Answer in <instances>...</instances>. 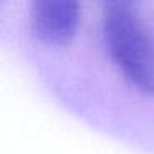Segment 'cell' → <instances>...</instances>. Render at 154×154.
I'll use <instances>...</instances> for the list:
<instances>
[{
	"mask_svg": "<svg viewBox=\"0 0 154 154\" xmlns=\"http://www.w3.org/2000/svg\"><path fill=\"white\" fill-rule=\"evenodd\" d=\"M81 0H30V25L40 42L65 47L75 38Z\"/></svg>",
	"mask_w": 154,
	"mask_h": 154,
	"instance_id": "cell-2",
	"label": "cell"
},
{
	"mask_svg": "<svg viewBox=\"0 0 154 154\" xmlns=\"http://www.w3.org/2000/svg\"><path fill=\"white\" fill-rule=\"evenodd\" d=\"M139 0H101L103 8H111V7H123V8H133Z\"/></svg>",
	"mask_w": 154,
	"mask_h": 154,
	"instance_id": "cell-3",
	"label": "cell"
},
{
	"mask_svg": "<svg viewBox=\"0 0 154 154\" xmlns=\"http://www.w3.org/2000/svg\"><path fill=\"white\" fill-rule=\"evenodd\" d=\"M103 37L118 73L131 88L154 96V40L133 8H103Z\"/></svg>",
	"mask_w": 154,
	"mask_h": 154,
	"instance_id": "cell-1",
	"label": "cell"
}]
</instances>
